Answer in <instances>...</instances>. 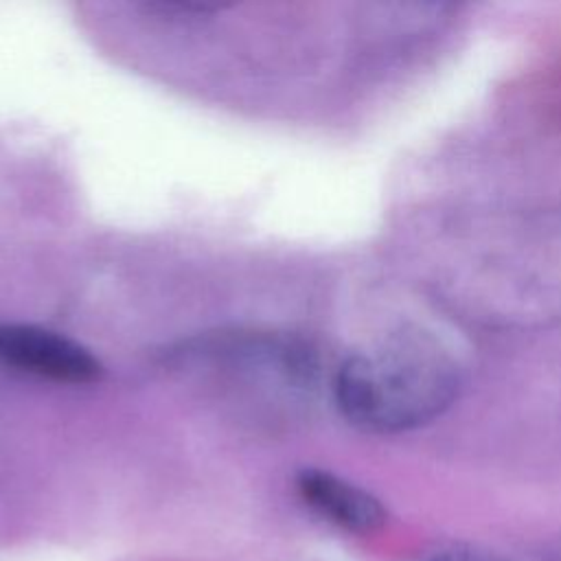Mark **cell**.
<instances>
[{"label":"cell","mask_w":561,"mask_h":561,"mask_svg":"<svg viewBox=\"0 0 561 561\" xmlns=\"http://www.w3.org/2000/svg\"><path fill=\"white\" fill-rule=\"evenodd\" d=\"M458 392L451 355L427 333L403 331L346 357L333 379L342 416L370 434H397L436 419Z\"/></svg>","instance_id":"obj_1"},{"label":"cell","mask_w":561,"mask_h":561,"mask_svg":"<svg viewBox=\"0 0 561 561\" xmlns=\"http://www.w3.org/2000/svg\"><path fill=\"white\" fill-rule=\"evenodd\" d=\"M0 362L64 383H90L103 373L99 357L83 344L33 324H0Z\"/></svg>","instance_id":"obj_2"},{"label":"cell","mask_w":561,"mask_h":561,"mask_svg":"<svg viewBox=\"0 0 561 561\" xmlns=\"http://www.w3.org/2000/svg\"><path fill=\"white\" fill-rule=\"evenodd\" d=\"M296 489L318 515L348 533L370 535L388 519L383 504L373 493L331 471L302 469L296 476Z\"/></svg>","instance_id":"obj_3"},{"label":"cell","mask_w":561,"mask_h":561,"mask_svg":"<svg viewBox=\"0 0 561 561\" xmlns=\"http://www.w3.org/2000/svg\"><path fill=\"white\" fill-rule=\"evenodd\" d=\"M416 561H513V559L497 554L493 550H484V548H476V546H467V543H451V546L432 550V552L419 557Z\"/></svg>","instance_id":"obj_4"}]
</instances>
